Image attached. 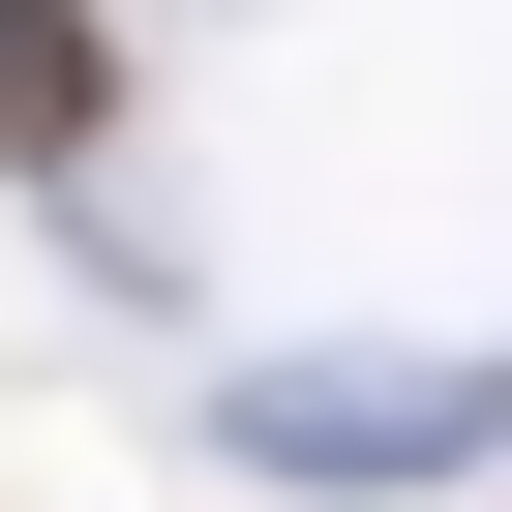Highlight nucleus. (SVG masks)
Here are the masks:
<instances>
[{"label":"nucleus","mask_w":512,"mask_h":512,"mask_svg":"<svg viewBox=\"0 0 512 512\" xmlns=\"http://www.w3.org/2000/svg\"><path fill=\"white\" fill-rule=\"evenodd\" d=\"M0 181H121V0H0Z\"/></svg>","instance_id":"f257e3e1"},{"label":"nucleus","mask_w":512,"mask_h":512,"mask_svg":"<svg viewBox=\"0 0 512 512\" xmlns=\"http://www.w3.org/2000/svg\"><path fill=\"white\" fill-rule=\"evenodd\" d=\"M452 422H482V392H422V362L362 392V362H332V392H272V422H241V452H302V482H392V452H452Z\"/></svg>","instance_id":"f03ea898"}]
</instances>
